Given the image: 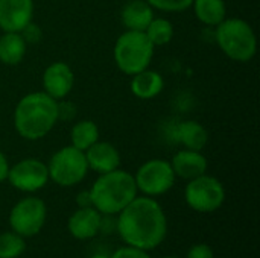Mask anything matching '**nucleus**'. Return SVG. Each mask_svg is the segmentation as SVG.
Masks as SVG:
<instances>
[{"label": "nucleus", "mask_w": 260, "mask_h": 258, "mask_svg": "<svg viewBox=\"0 0 260 258\" xmlns=\"http://www.w3.org/2000/svg\"><path fill=\"white\" fill-rule=\"evenodd\" d=\"M117 231L126 245L151 251L165 240L168 220L157 201L151 196H136L119 213Z\"/></svg>", "instance_id": "nucleus-1"}, {"label": "nucleus", "mask_w": 260, "mask_h": 258, "mask_svg": "<svg viewBox=\"0 0 260 258\" xmlns=\"http://www.w3.org/2000/svg\"><path fill=\"white\" fill-rule=\"evenodd\" d=\"M58 122V100L44 91L29 93L20 99L14 113V126L20 137L40 140L47 135Z\"/></svg>", "instance_id": "nucleus-2"}, {"label": "nucleus", "mask_w": 260, "mask_h": 258, "mask_svg": "<svg viewBox=\"0 0 260 258\" xmlns=\"http://www.w3.org/2000/svg\"><path fill=\"white\" fill-rule=\"evenodd\" d=\"M137 186L134 176L125 170L102 173L93 184L91 204L101 214H119L136 196Z\"/></svg>", "instance_id": "nucleus-3"}, {"label": "nucleus", "mask_w": 260, "mask_h": 258, "mask_svg": "<svg viewBox=\"0 0 260 258\" xmlns=\"http://www.w3.org/2000/svg\"><path fill=\"white\" fill-rule=\"evenodd\" d=\"M219 49L236 62H248L257 50V40L253 27L241 18H225L216 26Z\"/></svg>", "instance_id": "nucleus-4"}, {"label": "nucleus", "mask_w": 260, "mask_h": 258, "mask_svg": "<svg viewBox=\"0 0 260 258\" xmlns=\"http://www.w3.org/2000/svg\"><path fill=\"white\" fill-rule=\"evenodd\" d=\"M154 56V44L145 32L126 30L114 44V61L120 71L134 76L149 67Z\"/></svg>", "instance_id": "nucleus-5"}, {"label": "nucleus", "mask_w": 260, "mask_h": 258, "mask_svg": "<svg viewBox=\"0 0 260 258\" xmlns=\"http://www.w3.org/2000/svg\"><path fill=\"white\" fill-rule=\"evenodd\" d=\"M49 178L61 187H72L81 182L87 172L88 164L85 154L73 146L61 148L53 154L47 164Z\"/></svg>", "instance_id": "nucleus-6"}, {"label": "nucleus", "mask_w": 260, "mask_h": 258, "mask_svg": "<svg viewBox=\"0 0 260 258\" xmlns=\"http://www.w3.org/2000/svg\"><path fill=\"white\" fill-rule=\"evenodd\" d=\"M184 196L192 210L198 213H212L222 207L225 201V190L219 179L204 173L189 181Z\"/></svg>", "instance_id": "nucleus-7"}, {"label": "nucleus", "mask_w": 260, "mask_h": 258, "mask_svg": "<svg viewBox=\"0 0 260 258\" xmlns=\"http://www.w3.org/2000/svg\"><path fill=\"white\" fill-rule=\"evenodd\" d=\"M46 205L40 198H24L14 205L9 214V225L21 237L38 234L46 222Z\"/></svg>", "instance_id": "nucleus-8"}, {"label": "nucleus", "mask_w": 260, "mask_h": 258, "mask_svg": "<svg viewBox=\"0 0 260 258\" xmlns=\"http://www.w3.org/2000/svg\"><path fill=\"white\" fill-rule=\"evenodd\" d=\"M134 181L137 190L146 196H158L172 189L175 184V173L171 163L165 160H149L140 166Z\"/></svg>", "instance_id": "nucleus-9"}, {"label": "nucleus", "mask_w": 260, "mask_h": 258, "mask_svg": "<svg viewBox=\"0 0 260 258\" xmlns=\"http://www.w3.org/2000/svg\"><path fill=\"white\" fill-rule=\"evenodd\" d=\"M6 179L12 187L21 192H37L49 181V170L44 163L37 158H26L18 161L8 170Z\"/></svg>", "instance_id": "nucleus-10"}, {"label": "nucleus", "mask_w": 260, "mask_h": 258, "mask_svg": "<svg viewBox=\"0 0 260 258\" xmlns=\"http://www.w3.org/2000/svg\"><path fill=\"white\" fill-rule=\"evenodd\" d=\"M34 15L32 0H0V29L3 32H21Z\"/></svg>", "instance_id": "nucleus-11"}, {"label": "nucleus", "mask_w": 260, "mask_h": 258, "mask_svg": "<svg viewBox=\"0 0 260 258\" xmlns=\"http://www.w3.org/2000/svg\"><path fill=\"white\" fill-rule=\"evenodd\" d=\"M75 76L72 68L66 62H53L50 64L43 75V87L44 93L53 97L55 100L64 99L73 88Z\"/></svg>", "instance_id": "nucleus-12"}, {"label": "nucleus", "mask_w": 260, "mask_h": 258, "mask_svg": "<svg viewBox=\"0 0 260 258\" xmlns=\"http://www.w3.org/2000/svg\"><path fill=\"white\" fill-rule=\"evenodd\" d=\"M85 160L88 169L98 173H107L119 169L120 166V154L119 151L108 141H96L85 152Z\"/></svg>", "instance_id": "nucleus-13"}, {"label": "nucleus", "mask_w": 260, "mask_h": 258, "mask_svg": "<svg viewBox=\"0 0 260 258\" xmlns=\"http://www.w3.org/2000/svg\"><path fill=\"white\" fill-rule=\"evenodd\" d=\"M102 230V216L94 207L76 210L69 219V231L78 240L93 239Z\"/></svg>", "instance_id": "nucleus-14"}, {"label": "nucleus", "mask_w": 260, "mask_h": 258, "mask_svg": "<svg viewBox=\"0 0 260 258\" xmlns=\"http://www.w3.org/2000/svg\"><path fill=\"white\" fill-rule=\"evenodd\" d=\"M172 170L175 176H180L183 179H195L206 173L207 170V160L201 154V151H190L183 149L177 152L171 161Z\"/></svg>", "instance_id": "nucleus-15"}, {"label": "nucleus", "mask_w": 260, "mask_h": 258, "mask_svg": "<svg viewBox=\"0 0 260 258\" xmlns=\"http://www.w3.org/2000/svg\"><path fill=\"white\" fill-rule=\"evenodd\" d=\"M120 18L126 30L145 32L154 18V8L146 0H133L122 9Z\"/></svg>", "instance_id": "nucleus-16"}, {"label": "nucleus", "mask_w": 260, "mask_h": 258, "mask_svg": "<svg viewBox=\"0 0 260 258\" xmlns=\"http://www.w3.org/2000/svg\"><path fill=\"white\" fill-rule=\"evenodd\" d=\"M165 82L158 71L154 70H143L133 76L131 81V91L139 99H154L163 91Z\"/></svg>", "instance_id": "nucleus-17"}, {"label": "nucleus", "mask_w": 260, "mask_h": 258, "mask_svg": "<svg viewBox=\"0 0 260 258\" xmlns=\"http://www.w3.org/2000/svg\"><path fill=\"white\" fill-rule=\"evenodd\" d=\"M175 138L186 149L203 151L209 141V132L201 123L193 120H186L175 128Z\"/></svg>", "instance_id": "nucleus-18"}, {"label": "nucleus", "mask_w": 260, "mask_h": 258, "mask_svg": "<svg viewBox=\"0 0 260 258\" xmlns=\"http://www.w3.org/2000/svg\"><path fill=\"white\" fill-rule=\"evenodd\" d=\"M27 43L20 32H5L0 36V62L6 65H17L26 55Z\"/></svg>", "instance_id": "nucleus-19"}, {"label": "nucleus", "mask_w": 260, "mask_h": 258, "mask_svg": "<svg viewBox=\"0 0 260 258\" xmlns=\"http://www.w3.org/2000/svg\"><path fill=\"white\" fill-rule=\"evenodd\" d=\"M192 6L197 18L207 26H218L225 20L227 8L224 0H193Z\"/></svg>", "instance_id": "nucleus-20"}, {"label": "nucleus", "mask_w": 260, "mask_h": 258, "mask_svg": "<svg viewBox=\"0 0 260 258\" xmlns=\"http://www.w3.org/2000/svg\"><path fill=\"white\" fill-rule=\"evenodd\" d=\"M72 146L85 152L91 144L99 140V128L91 120H81L72 128Z\"/></svg>", "instance_id": "nucleus-21"}, {"label": "nucleus", "mask_w": 260, "mask_h": 258, "mask_svg": "<svg viewBox=\"0 0 260 258\" xmlns=\"http://www.w3.org/2000/svg\"><path fill=\"white\" fill-rule=\"evenodd\" d=\"M146 36L149 41L155 46H163L168 44L172 36H174V26L169 20L166 18H152L149 26L145 30Z\"/></svg>", "instance_id": "nucleus-22"}, {"label": "nucleus", "mask_w": 260, "mask_h": 258, "mask_svg": "<svg viewBox=\"0 0 260 258\" xmlns=\"http://www.w3.org/2000/svg\"><path fill=\"white\" fill-rule=\"evenodd\" d=\"M26 249V242L17 233L0 234V258L20 257Z\"/></svg>", "instance_id": "nucleus-23"}, {"label": "nucleus", "mask_w": 260, "mask_h": 258, "mask_svg": "<svg viewBox=\"0 0 260 258\" xmlns=\"http://www.w3.org/2000/svg\"><path fill=\"white\" fill-rule=\"evenodd\" d=\"M152 8L166 12H181L192 6L193 0H146Z\"/></svg>", "instance_id": "nucleus-24"}, {"label": "nucleus", "mask_w": 260, "mask_h": 258, "mask_svg": "<svg viewBox=\"0 0 260 258\" xmlns=\"http://www.w3.org/2000/svg\"><path fill=\"white\" fill-rule=\"evenodd\" d=\"M110 258H151V255L148 254V251L136 248V246H125L117 249Z\"/></svg>", "instance_id": "nucleus-25"}, {"label": "nucleus", "mask_w": 260, "mask_h": 258, "mask_svg": "<svg viewBox=\"0 0 260 258\" xmlns=\"http://www.w3.org/2000/svg\"><path fill=\"white\" fill-rule=\"evenodd\" d=\"M187 258H213V251L209 245L200 243L190 248L187 252Z\"/></svg>", "instance_id": "nucleus-26"}, {"label": "nucleus", "mask_w": 260, "mask_h": 258, "mask_svg": "<svg viewBox=\"0 0 260 258\" xmlns=\"http://www.w3.org/2000/svg\"><path fill=\"white\" fill-rule=\"evenodd\" d=\"M21 33V36L24 38V41L27 43H35V41H38L40 38H41V32H40V29L35 26V24H32V21L20 32Z\"/></svg>", "instance_id": "nucleus-27"}, {"label": "nucleus", "mask_w": 260, "mask_h": 258, "mask_svg": "<svg viewBox=\"0 0 260 258\" xmlns=\"http://www.w3.org/2000/svg\"><path fill=\"white\" fill-rule=\"evenodd\" d=\"M75 116V106L70 103V102H62V103H59L58 102V120L59 119H66V120H69V119H72Z\"/></svg>", "instance_id": "nucleus-28"}, {"label": "nucleus", "mask_w": 260, "mask_h": 258, "mask_svg": "<svg viewBox=\"0 0 260 258\" xmlns=\"http://www.w3.org/2000/svg\"><path fill=\"white\" fill-rule=\"evenodd\" d=\"M76 202L79 205V208H85V207H93L91 204V195H90V190H85V192H81L78 196H76Z\"/></svg>", "instance_id": "nucleus-29"}, {"label": "nucleus", "mask_w": 260, "mask_h": 258, "mask_svg": "<svg viewBox=\"0 0 260 258\" xmlns=\"http://www.w3.org/2000/svg\"><path fill=\"white\" fill-rule=\"evenodd\" d=\"M8 170H9V166H8V160L5 157V154L0 151V182H3L8 176Z\"/></svg>", "instance_id": "nucleus-30"}, {"label": "nucleus", "mask_w": 260, "mask_h": 258, "mask_svg": "<svg viewBox=\"0 0 260 258\" xmlns=\"http://www.w3.org/2000/svg\"><path fill=\"white\" fill-rule=\"evenodd\" d=\"M90 258H108L107 255H102V254H96V255H93V257Z\"/></svg>", "instance_id": "nucleus-31"}, {"label": "nucleus", "mask_w": 260, "mask_h": 258, "mask_svg": "<svg viewBox=\"0 0 260 258\" xmlns=\"http://www.w3.org/2000/svg\"><path fill=\"white\" fill-rule=\"evenodd\" d=\"M165 258H175V257H165Z\"/></svg>", "instance_id": "nucleus-32"}]
</instances>
